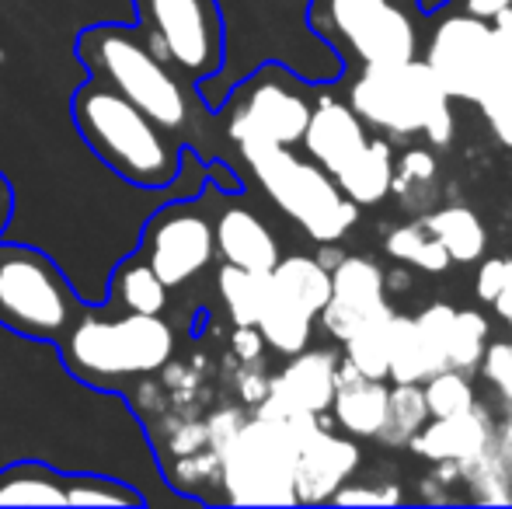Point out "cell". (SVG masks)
Wrapping results in <instances>:
<instances>
[{
	"instance_id": "cell-1",
	"label": "cell",
	"mask_w": 512,
	"mask_h": 509,
	"mask_svg": "<svg viewBox=\"0 0 512 509\" xmlns=\"http://www.w3.org/2000/svg\"><path fill=\"white\" fill-rule=\"evenodd\" d=\"M70 116L88 150L136 189H168L182 175L185 147L171 129L91 77L70 98Z\"/></svg>"
},
{
	"instance_id": "cell-2",
	"label": "cell",
	"mask_w": 512,
	"mask_h": 509,
	"mask_svg": "<svg viewBox=\"0 0 512 509\" xmlns=\"http://www.w3.org/2000/svg\"><path fill=\"white\" fill-rule=\"evenodd\" d=\"M56 346L77 381L119 384L168 367L175 356V328L164 314H112V307H98L77 314Z\"/></svg>"
},
{
	"instance_id": "cell-3",
	"label": "cell",
	"mask_w": 512,
	"mask_h": 509,
	"mask_svg": "<svg viewBox=\"0 0 512 509\" xmlns=\"http://www.w3.org/2000/svg\"><path fill=\"white\" fill-rule=\"evenodd\" d=\"M307 25L349 70L422 60L418 0H307Z\"/></svg>"
},
{
	"instance_id": "cell-4",
	"label": "cell",
	"mask_w": 512,
	"mask_h": 509,
	"mask_svg": "<svg viewBox=\"0 0 512 509\" xmlns=\"http://www.w3.org/2000/svg\"><path fill=\"white\" fill-rule=\"evenodd\" d=\"M77 56L91 70V77L105 81L122 98L157 119L171 133H185L192 126L189 88L164 60L150 53L143 35L133 25H95L77 35Z\"/></svg>"
},
{
	"instance_id": "cell-5",
	"label": "cell",
	"mask_w": 512,
	"mask_h": 509,
	"mask_svg": "<svg viewBox=\"0 0 512 509\" xmlns=\"http://www.w3.org/2000/svg\"><path fill=\"white\" fill-rule=\"evenodd\" d=\"M237 150L272 203L297 220L314 241L335 245L352 231V224L359 220V206L342 196L338 182L317 161H304L293 154V147L262 140H244L237 143Z\"/></svg>"
},
{
	"instance_id": "cell-6",
	"label": "cell",
	"mask_w": 512,
	"mask_h": 509,
	"mask_svg": "<svg viewBox=\"0 0 512 509\" xmlns=\"http://www.w3.org/2000/svg\"><path fill=\"white\" fill-rule=\"evenodd\" d=\"M453 98L439 88L425 60L394 67H363L352 77L349 105L363 123H373L394 136L422 133L432 147L453 140Z\"/></svg>"
},
{
	"instance_id": "cell-7",
	"label": "cell",
	"mask_w": 512,
	"mask_h": 509,
	"mask_svg": "<svg viewBox=\"0 0 512 509\" xmlns=\"http://www.w3.org/2000/svg\"><path fill=\"white\" fill-rule=\"evenodd\" d=\"M81 314L70 279L28 245H0V325L25 339L60 342Z\"/></svg>"
},
{
	"instance_id": "cell-8",
	"label": "cell",
	"mask_w": 512,
	"mask_h": 509,
	"mask_svg": "<svg viewBox=\"0 0 512 509\" xmlns=\"http://www.w3.org/2000/svg\"><path fill=\"white\" fill-rule=\"evenodd\" d=\"M136 32L185 84H206L223 67V14L216 0H133Z\"/></svg>"
},
{
	"instance_id": "cell-9",
	"label": "cell",
	"mask_w": 512,
	"mask_h": 509,
	"mask_svg": "<svg viewBox=\"0 0 512 509\" xmlns=\"http://www.w3.org/2000/svg\"><path fill=\"white\" fill-rule=\"evenodd\" d=\"M297 436L276 419L244 422L223 443V478L230 503H297L293 468Z\"/></svg>"
},
{
	"instance_id": "cell-10",
	"label": "cell",
	"mask_w": 512,
	"mask_h": 509,
	"mask_svg": "<svg viewBox=\"0 0 512 509\" xmlns=\"http://www.w3.org/2000/svg\"><path fill=\"white\" fill-rule=\"evenodd\" d=\"M422 60L450 98L478 105L502 81L492 21L443 7L432 32H425Z\"/></svg>"
},
{
	"instance_id": "cell-11",
	"label": "cell",
	"mask_w": 512,
	"mask_h": 509,
	"mask_svg": "<svg viewBox=\"0 0 512 509\" xmlns=\"http://www.w3.org/2000/svg\"><path fill=\"white\" fill-rule=\"evenodd\" d=\"M223 112H227V133L234 143L262 140L279 147H300L314 102L290 70L269 63L244 84H237L230 105L223 102Z\"/></svg>"
},
{
	"instance_id": "cell-12",
	"label": "cell",
	"mask_w": 512,
	"mask_h": 509,
	"mask_svg": "<svg viewBox=\"0 0 512 509\" xmlns=\"http://www.w3.org/2000/svg\"><path fill=\"white\" fill-rule=\"evenodd\" d=\"M136 255L161 276L168 290H178V286L192 283L199 272H206L209 262L216 258L213 220L189 196L161 206L147 220V231H143Z\"/></svg>"
},
{
	"instance_id": "cell-13",
	"label": "cell",
	"mask_w": 512,
	"mask_h": 509,
	"mask_svg": "<svg viewBox=\"0 0 512 509\" xmlns=\"http://www.w3.org/2000/svg\"><path fill=\"white\" fill-rule=\"evenodd\" d=\"M384 283H387L384 269H380L373 258L342 255L331 265V297H328V304L321 307L324 328H328L338 342H345L363 325L394 314L384 297Z\"/></svg>"
},
{
	"instance_id": "cell-14",
	"label": "cell",
	"mask_w": 512,
	"mask_h": 509,
	"mask_svg": "<svg viewBox=\"0 0 512 509\" xmlns=\"http://www.w3.org/2000/svg\"><path fill=\"white\" fill-rule=\"evenodd\" d=\"M450 304L425 307L418 318H391V363L387 377L394 384H422L432 374L446 367V346H450V325H453Z\"/></svg>"
},
{
	"instance_id": "cell-15",
	"label": "cell",
	"mask_w": 512,
	"mask_h": 509,
	"mask_svg": "<svg viewBox=\"0 0 512 509\" xmlns=\"http://www.w3.org/2000/svg\"><path fill=\"white\" fill-rule=\"evenodd\" d=\"M359 468V447L321 426L307 433L297 447V468H293V492L297 503H328L345 478Z\"/></svg>"
},
{
	"instance_id": "cell-16",
	"label": "cell",
	"mask_w": 512,
	"mask_h": 509,
	"mask_svg": "<svg viewBox=\"0 0 512 509\" xmlns=\"http://www.w3.org/2000/svg\"><path fill=\"white\" fill-rule=\"evenodd\" d=\"M335 353H293V363L265 387V398L258 412H283V408H304V412L321 415L331 408V394H335Z\"/></svg>"
},
{
	"instance_id": "cell-17",
	"label": "cell",
	"mask_w": 512,
	"mask_h": 509,
	"mask_svg": "<svg viewBox=\"0 0 512 509\" xmlns=\"http://www.w3.org/2000/svg\"><path fill=\"white\" fill-rule=\"evenodd\" d=\"M366 126L356 116V109L335 98H321L310 112V123L304 129L300 147L310 154V161H317L331 178L366 147Z\"/></svg>"
},
{
	"instance_id": "cell-18",
	"label": "cell",
	"mask_w": 512,
	"mask_h": 509,
	"mask_svg": "<svg viewBox=\"0 0 512 509\" xmlns=\"http://www.w3.org/2000/svg\"><path fill=\"white\" fill-rule=\"evenodd\" d=\"M213 241H216V255L227 265L262 272V276H269L279 258H283L272 231L248 206H223L213 224Z\"/></svg>"
},
{
	"instance_id": "cell-19",
	"label": "cell",
	"mask_w": 512,
	"mask_h": 509,
	"mask_svg": "<svg viewBox=\"0 0 512 509\" xmlns=\"http://www.w3.org/2000/svg\"><path fill=\"white\" fill-rule=\"evenodd\" d=\"M408 447L436 464H467L492 447V433H488L485 415L471 408V412L425 422L408 440Z\"/></svg>"
},
{
	"instance_id": "cell-20",
	"label": "cell",
	"mask_w": 512,
	"mask_h": 509,
	"mask_svg": "<svg viewBox=\"0 0 512 509\" xmlns=\"http://www.w3.org/2000/svg\"><path fill=\"white\" fill-rule=\"evenodd\" d=\"M387 387L384 381L363 377L349 360L335 370V394H331V412L338 426L352 436H377L387 412Z\"/></svg>"
},
{
	"instance_id": "cell-21",
	"label": "cell",
	"mask_w": 512,
	"mask_h": 509,
	"mask_svg": "<svg viewBox=\"0 0 512 509\" xmlns=\"http://www.w3.org/2000/svg\"><path fill=\"white\" fill-rule=\"evenodd\" d=\"M394 150L387 140H366V147L335 175L338 189L356 206H377L391 196Z\"/></svg>"
},
{
	"instance_id": "cell-22",
	"label": "cell",
	"mask_w": 512,
	"mask_h": 509,
	"mask_svg": "<svg viewBox=\"0 0 512 509\" xmlns=\"http://www.w3.org/2000/svg\"><path fill=\"white\" fill-rule=\"evenodd\" d=\"M0 506H67V475L46 461L0 468Z\"/></svg>"
},
{
	"instance_id": "cell-23",
	"label": "cell",
	"mask_w": 512,
	"mask_h": 509,
	"mask_svg": "<svg viewBox=\"0 0 512 509\" xmlns=\"http://www.w3.org/2000/svg\"><path fill=\"white\" fill-rule=\"evenodd\" d=\"M168 293L171 290L161 283V276H157L140 255H129L126 262L115 269L112 293H108L105 307H112V311H129V314H164Z\"/></svg>"
},
{
	"instance_id": "cell-24",
	"label": "cell",
	"mask_w": 512,
	"mask_h": 509,
	"mask_svg": "<svg viewBox=\"0 0 512 509\" xmlns=\"http://www.w3.org/2000/svg\"><path fill=\"white\" fill-rule=\"evenodd\" d=\"M314 318L307 307H300L297 300H290L286 293L279 290H265V304H262V314H258V332L262 339L269 342L276 353L283 356H293L300 349H307L310 342V328H314Z\"/></svg>"
},
{
	"instance_id": "cell-25",
	"label": "cell",
	"mask_w": 512,
	"mask_h": 509,
	"mask_svg": "<svg viewBox=\"0 0 512 509\" xmlns=\"http://www.w3.org/2000/svg\"><path fill=\"white\" fill-rule=\"evenodd\" d=\"M425 227L432 231V238L446 248L450 262H478L485 258L488 248V234L485 224L478 220V213L467 210V206H443V210L429 213Z\"/></svg>"
},
{
	"instance_id": "cell-26",
	"label": "cell",
	"mask_w": 512,
	"mask_h": 509,
	"mask_svg": "<svg viewBox=\"0 0 512 509\" xmlns=\"http://www.w3.org/2000/svg\"><path fill=\"white\" fill-rule=\"evenodd\" d=\"M269 286L286 293L290 300H297L310 314H321V307L331 297V269H324L317 258H304V255L279 258L276 269L269 272Z\"/></svg>"
},
{
	"instance_id": "cell-27",
	"label": "cell",
	"mask_w": 512,
	"mask_h": 509,
	"mask_svg": "<svg viewBox=\"0 0 512 509\" xmlns=\"http://www.w3.org/2000/svg\"><path fill=\"white\" fill-rule=\"evenodd\" d=\"M425 422H429V408H425L422 384H394L387 391L384 426H380L377 436L387 447H405Z\"/></svg>"
},
{
	"instance_id": "cell-28",
	"label": "cell",
	"mask_w": 512,
	"mask_h": 509,
	"mask_svg": "<svg viewBox=\"0 0 512 509\" xmlns=\"http://www.w3.org/2000/svg\"><path fill=\"white\" fill-rule=\"evenodd\" d=\"M216 283H220V297H223V304H227L234 325H258V314H262V304H265V290H269V276L223 262Z\"/></svg>"
},
{
	"instance_id": "cell-29",
	"label": "cell",
	"mask_w": 512,
	"mask_h": 509,
	"mask_svg": "<svg viewBox=\"0 0 512 509\" xmlns=\"http://www.w3.org/2000/svg\"><path fill=\"white\" fill-rule=\"evenodd\" d=\"M391 192L401 199L405 210H422L436 199L439 182H436V157L422 147H411L398 164H394Z\"/></svg>"
},
{
	"instance_id": "cell-30",
	"label": "cell",
	"mask_w": 512,
	"mask_h": 509,
	"mask_svg": "<svg viewBox=\"0 0 512 509\" xmlns=\"http://www.w3.org/2000/svg\"><path fill=\"white\" fill-rule=\"evenodd\" d=\"M391 318H377L370 325H363L359 332H352L345 339V360L359 370L363 377L373 381H387V363H391Z\"/></svg>"
},
{
	"instance_id": "cell-31",
	"label": "cell",
	"mask_w": 512,
	"mask_h": 509,
	"mask_svg": "<svg viewBox=\"0 0 512 509\" xmlns=\"http://www.w3.org/2000/svg\"><path fill=\"white\" fill-rule=\"evenodd\" d=\"M387 252L398 258V262L415 265V269H422V272H446L453 265L450 255H446V248L439 245V241L432 238L429 227H425V220H411V224L391 231Z\"/></svg>"
},
{
	"instance_id": "cell-32",
	"label": "cell",
	"mask_w": 512,
	"mask_h": 509,
	"mask_svg": "<svg viewBox=\"0 0 512 509\" xmlns=\"http://www.w3.org/2000/svg\"><path fill=\"white\" fill-rule=\"evenodd\" d=\"M488 349V321L478 311H457L446 346V367L460 374H474L481 367V356Z\"/></svg>"
},
{
	"instance_id": "cell-33",
	"label": "cell",
	"mask_w": 512,
	"mask_h": 509,
	"mask_svg": "<svg viewBox=\"0 0 512 509\" xmlns=\"http://www.w3.org/2000/svg\"><path fill=\"white\" fill-rule=\"evenodd\" d=\"M67 506H143V492L119 478L67 475Z\"/></svg>"
},
{
	"instance_id": "cell-34",
	"label": "cell",
	"mask_w": 512,
	"mask_h": 509,
	"mask_svg": "<svg viewBox=\"0 0 512 509\" xmlns=\"http://www.w3.org/2000/svg\"><path fill=\"white\" fill-rule=\"evenodd\" d=\"M425 408L429 419H446V415H460L474 408V387L467 381V374L460 370H439L429 381H422Z\"/></svg>"
},
{
	"instance_id": "cell-35",
	"label": "cell",
	"mask_w": 512,
	"mask_h": 509,
	"mask_svg": "<svg viewBox=\"0 0 512 509\" xmlns=\"http://www.w3.org/2000/svg\"><path fill=\"white\" fill-rule=\"evenodd\" d=\"M457 468L471 482V492L478 503H512V482L499 461V450L488 447L485 454H478L467 464H457Z\"/></svg>"
},
{
	"instance_id": "cell-36",
	"label": "cell",
	"mask_w": 512,
	"mask_h": 509,
	"mask_svg": "<svg viewBox=\"0 0 512 509\" xmlns=\"http://www.w3.org/2000/svg\"><path fill=\"white\" fill-rule=\"evenodd\" d=\"M478 109L485 112L492 133L499 136L506 147H512V81L495 84V88L478 102Z\"/></svg>"
},
{
	"instance_id": "cell-37",
	"label": "cell",
	"mask_w": 512,
	"mask_h": 509,
	"mask_svg": "<svg viewBox=\"0 0 512 509\" xmlns=\"http://www.w3.org/2000/svg\"><path fill=\"white\" fill-rule=\"evenodd\" d=\"M481 367H485L488 381L506 394L509 415H512V342H495L492 349H485V356H481Z\"/></svg>"
},
{
	"instance_id": "cell-38",
	"label": "cell",
	"mask_w": 512,
	"mask_h": 509,
	"mask_svg": "<svg viewBox=\"0 0 512 509\" xmlns=\"http://www.w3.org/2000/svg\"><path fill=\"white\" fill-rule=\"evenodd\" d=\"M492 35H495V53H499V70L502 81H512V7L492 18Z\"/></svg>"
},
{
	"instance_id": "cell-39",
	"label": "cell",
	"mask_w": 512,
	"mask_h": 509,
	"mask_svg": "<svg viewBox=\"0 0 512 509\" xmlns=\"http://www.w3.org/2000/svg\"><path fill=\"white\" fill-rule=\"evenodd\" d=\"M509 276V258H485L478 269V297L492 304Z\"/></svg>"
},
{
	"instance_id": "cell-40",
	"label": "cell",
	"mask_w": 512,
	"mask_h": 509,
	"mask_svg": "<svg viewBox=\"0 0 512 509\" xmlns=\"http://www.w3.org/2000/svg\"><path fill=\"white\" fill-rule=\"evenodd\" d=\"M450 11H464V14H474V18H485L492 21L495 14H502L506 7H512V0H446Z\"/></svg>"
},
{
	"instance_id": "cell-41",
	"label": "cell",
	"mask_w": 512,
	"mask_h": 509,
	"mask_svg": "<svg viewBox=\"0 0 512 509\" xmlns=\"http://www.w3.org/2000/svg\"><path fill=\"white\" fill-rule=\"evenodd\" d=\"M398 492H380V489H338L335 496L328 499V503H352V506H359V503H398Z\"/></svg>"
},
{
	"instance_id": "cell-42",
	"label": "cell",
	"mask_w": 512,
	"mask_h": 509,
	"mask_svg": "<svg viewBox=\"0 0 512 509\" xmlns=\"http://www.w3.org/2000/svg\"><path fill=\"white\" fill-rule=\"evenodd\" d=\"M492 304H495V311L502 314V321H506V325H512V262H509V276H506V283H502L499 297H495Z\"/></svg>"
},
{
	"instance_id": "cell-43",
	"label": "cell",
	"mask_w": 512,
	"mask_h": 509,
	"mask_svg": "<svg viewBox=\"0 0 512 509\" xmlns=\"http://www.w3.org/2000/svg\"><path fill=\"white\" fill-rule=\"evenodd\" d=\"M11 213H14V192H11V185H7V178L0 175V234L11 224Z\"/></svg>"
},
{
	"instance_id": "cell-44",
	"label": "cell",
	"mask_w": 512,
	"mask_h": 509,
	"mask_svg": "<svg viewBox=\"0 0 512 509\" xmlns=\"http://www.w3.org/2000/svg\"><path fill=\"white\" fill-rule=\"evenodd\" d=\"M418 7H422L425 18H436V14L446 7V0H418Z\"/></svg>"
}]
</instances>
